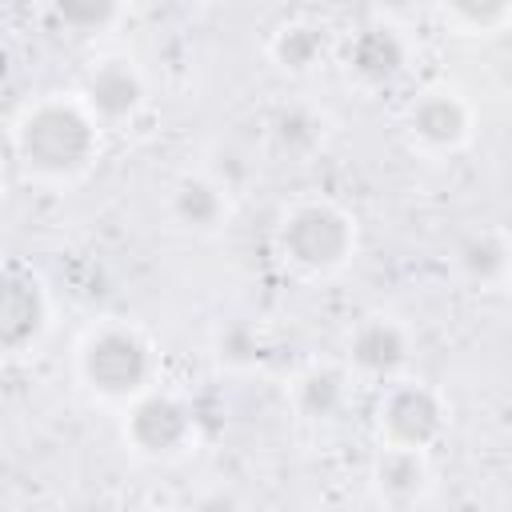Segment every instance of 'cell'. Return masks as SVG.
I'll list each match as a JSON object with an SVG mask.
<instances>
[{
	"mask_svg": "<svg viewBox=\"0 0 512 512\" xmlns=\"http://www.w3.org/2000/svg\"><path fill=\"white\" fill-rule=\"evenodd\" d=\"M80 376L104 400H136L152 388L156 348L140 328L108 324L92 332L80 348Z\"/></svg>",
	"mask_w": 512,
	"mask_h": 512,
	"instance_id": "obj_2",
	"label": "cell"
},
{
	"mask_svg": "<svg viewBox=\"0 0 512 512\" xmlns=\"http://www.w3.org/2000/svg\"><path fill=\"white\" fill-rule=\"evenodd\" d=\"M296 412L308 420H332L340 416L344 400H348V376L340 368H308L296 388H292Z\"/></svg>",
	"mask_w": 512,
	"mask_h": 512,
	"instance_id": "obj_13",
	"label": "cell"
},
{
	"mask_svg": "<svg viewBox=\"0 0 512 512\" xmlns=\"http://www.w3.org/2000/svg\"><path fill=\"white\" fill-rule=\"evenodd\" d=\"M276 244L292 268L320 276V272H336L340 264H348L356 248V224L332 200H304L288 208V216L280 220Z\"/></svg>",
	"mask_w": 512,
	"mask_h": 512,
	"instance_id": "obj_3",
	"label": "cell"
},
{
	"mask_svg": "<svg viewBox=\"0 0 512 512\" xmlns=\"http://www.w3.org/2000/svg\"><path fill=\"white\" fill-rule=\"evenodd\" d=\"M192 436H196V416L180 396L148 388L144 396L132 400L124 420V440L140 456H176L188 448Z\"/></svg>",
	"mask_w": 512,
	"mask_h": 512,
	"instance_id": "obj_5",
	"label": "cell"
},
{
	"mask_svg": "<svg viewBox=\"0 0 512 512\" xmlns=\"http://www.w3.org/2000/svg\"><path fill=\"white\" fill-rule=\"evenodd\" d=\"M444 20L456 24L464 36H492L512 20V4H504V0H480V4L460 0V4L444 8Z\"/></svg>",
	"mask_w": 512,
	"mask_h": 512,
	"instance_id": "obj_17",
	"label": "cell"
},
{
	"mask_svg": "<svg viewBox=\"0 0 512 512\" xmlns=\"http://www.w3.org/2000/svg\"><path fill=\"white\" fill-rule=\"evenodd\" d=\"M348 72L364 84H392L408 64V40L392 24H364L348 36L344 48Z\"/></svg>",
	"mask_w": 512,
	"mask_h": 512,
	"instance_id": "obj_9",
	"label": "cell"
},
{
	"mask_svg": "<svg viewBox=\"0 0 512 512\" xmlns=\"http://www.w3.org/2000/svg\"><path fill=\"white\" fill-rule=\"evenodd\" d=\"M348 356H352L356 372L392 380L408 364V332L388 316H372V320L356 324V332L348 336Z\"/></svg>",
	"mask_w": 512,
	"mask_h": 512,
	"instance_id": "obj_10",
	"label": "cell"
},
{
	"mask_svg": "<svg viewBox=\"0 0 512 512\" xmlns=\"http://www.w3.org/2000/svg\"><path fill=\"white\" fill-rule=\"evenodd\" d=\"M268 136H272V148H276L280 156L300 160V156H312V152L320 148V140H324V120H320L316 112H308V108H280V112L272 116V124H268Z\"/></svg>",
	"mask_w": 512,
	"mask_h": 512,
	"instance_id": "obj_15",
	"label": "cell"
},
{
	"mask_svg": "<svg viewBox=\"0 0 512 512\" xmlns=\"http://www.w3.org/2000/svg\"><path fill=\"white\" fill-rule=\"evenodd\" d=\"M376 484L388 500H416L428 488V460L424 452L384 448L376 460Z\"/></svg>",
	"mask_w": 512,
	"mask_h": 512,
	"instance_id": "obj_14",
	"label": "cell"
},
{
	"mask_svg": "<svg viewBox=\"0 0 512 512\" xmlns=\"http://www.w3.org/2000/svg\"><path fill=\"white\" fill-rule=\"evenodd\" d=\"M272 60L284 68V72H308L324 60L328 52V32L324 24H312V20H284L276 32H272Z\"/></svg>",
	"mask_w": 512,
	"mask_h": 512,
	"instance_id": "obj_12",
	"label": "cell"
},
{
	"mask_svg": "<svg viewBox=\"0 0 512 512\" xmlns=\"http://www.w3.org/2000/svg\"><path fill=\"white\" fill-rule=\"evenodd\" d=\"M80 104L96 124L132 120L144 104V80H140L136 64L124 56H108V60L92 64L84 76V88H80Z\"/></svg>",
	"mask_w": 512,
	"mask_h": 512,
	"instance_id": "obj_7",
	"label": "cell"
},
{
	"mask_svg": "<svg viewBox=\"0 0 512 512\" xmlns=\"http://www.w3.org/2000/svg\"><path fill=\"white\" fill-rule=\"evenodd\" d=\"M216 348H220V360L224 364H236V368H244V364H252L260 356V340H256V332L248 324H228L220 332Z\"/></svg>",
	"mask_w": 512,
	"mask_h": 512,
	"instance_id": "obj_18",
	"label": "cell"
},
{
	"mask_svg": "<svg viewBox=\"0 0 512 512\" xmlns=\"http://www.w3.org/2000/svg\"><path fill=\"white\" fill-rule=\"evenodd\" d=\"M408 132L428 152H456L472 136V112L456 92H424L408 108Z\"/></svg>",
	"mask_w": 512,
	"mask_h": 512,
	"instance_id": "obj_8",
	"label": "cell"
},
{
	"mask_svg": "<svg viewBox=\"0 0 512 512\" xmlns=\"http://www.w3.org/2000/svg\"><path fill=\"white\" fill-rule=\"evenodd\" d=\"M192 512H244L232 496H224V492H212V496H204V500H196V508Z\"/></svg>",
	"mask_w": 512,
	"mask_h": 512,
	"instance_id": "obj_20",
	"label": "cell"
},
{
	"mask_svg": "<svg viewBox=\"0 0 512 512\" xmlns=\"http://www.w3.org/2000/svg\"><path fill=\"white\" fill-rule=\"evenodd\" d=\"M376 424H380L384 448L428 452L440 440L444 424H448V408H444V400H440L436 388H428L420 380H396L380 396Z\"/></svg>",
	"mask_w": 512,
	"mask_h": 512,
	"instance_id": "obj_4",
	"label": "cell"
},
{
	"mask_svg": "<svg viewBox=\"0 0 512 512\" xmlns=\"http://www.w3.org/2000/svg\"><path fill=\"white\" fill-rule=\"evenodd\" d=\"M172 220L188 232H216L228 216V192L212 176H184L172 188Z\"/></svg>",
	"mask_w": 512,
	"mask_h": 512,
	"instance_id": "obj_11",
	"label": "cell"
},
{
	"mask_svg": "<svg viewBox=\"0 0 512 512\" xmlns=\"http://www.w3.org/2000/svg\"><path fill=\"white\" fill-rule=\"evenodd\" d=\"M56 16L64 24H72V28H100V24H108L116 16V8L112 4H60Z\"/></svg>",
	"mask_w": 512,
	"mask_h": 512,
	"instance_id": "obj_19",
	"label": "cell"
},
{
	"mask_svg": "<svg viewBox=\"0 0 512 512\" xmlns=\"http://www.w3.org/2000/svg\"><path fill=\"white\" fill-rule=\"evenodd\" d=\"M460 268L480 288L504 284V272H508V244H504V236L492 232V228H480L476 236H468L460 244Z\"/></svg>",
	"mask_w": 512,
	"mask_h": 512,
	"instance_id": "obj_16",
	"label": "cell"
},
{
	"mask_svg": "<svg viewBox=\"0 0 512 512\" xmlns=\"http://www.w3.org/2000/svg\"><path fill=\"white\" fill-rule=\"evenodd\" d=\"M48 328V296L44 284L16 268H0V356H24L28 348L40 344Z\"/></svg>",
	"mask_w": 512,
	"mask_h": 512,
	"instance_id": "obj_6",
	"label": "cell"
},
{
	"mask_svg": "<svg viewBox=\"0 0 512 512\" xmlns=\"http://www.w3.org/2000/svg\"><path fill=\"white\" fill-rule=\"evenodd\" d=\"M100 148V124L80 100H44L16 128V152L24 168L48 180L80 176Z\"/></svg>",
	"mask_w": 512,
	"mask_h": 512,
	"instance_id": "obj_1",
	"label": "cell"
}]
</instances>
